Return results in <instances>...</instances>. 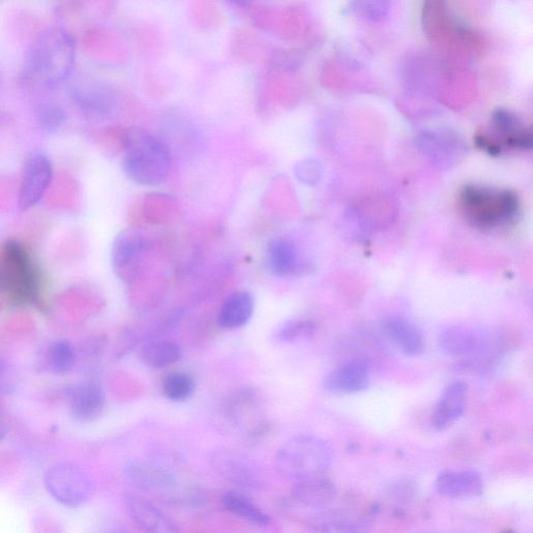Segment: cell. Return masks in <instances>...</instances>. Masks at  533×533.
Wrapping results in <instances>:
<instances>
[{
  "label": "cell",
  "mask_w": 533,
  "mask_h": 533,
  "mask_svg": "<svg viewBox=\"0 0 533 533\" xmlns=\"http://www.w3.org/2000/svg\"><path fill=\"white\" fill-rule=\"evenodd\" d=\"M74 58L72 37L63 29L47 30L40 34L29 50L23 78L31 87L53 90L67 80Z\"/></svg>",
  "instance_id": "obj_1"
},
{
  "label": "cell",
  "mask_w": 533,
  "mask_h": 533,
  "mask_svg": "<svg viewBox=\"0 0 533 533\" xmlns=\"http://www.w3.org/2000/svg\"><path fill=\"white\" fill-rule=\"evenodd\" d=\"M123 170L134 183L154 187L163 184L171 168L168 145L141 128L129 130L124 139Z\"/></svg>",
  "instance_id": "obj_2"
},
{
  "label": "cell",
  "mask_w": 533,
  "mask_h": 533,
  "mask_svg": "<svg viewBox=\"0 0 533 533\" xmlns=\"http://www.w3.org/2000/svg\"><path fill=\"white\" fill-rule=\"evenodd\" d=\"M0 293L20 304L39 302V270L28 249L18 241H8L0 255Z\"/></svg>",
  "instance_id": "obj_3"
},
{
  "label": "cell",
  "mask_w": 533,
  "mask_h": 533,
  "mask_svg": "<svg viewBox=\"0 0 533 533\" xmlns=\"http://www.w3.org/2000/svg\"><path fill=\"white\" fill-rule=\"evenodd\" d=\"M460 208L466 218L478 227L493 228L511 221L519 210L515 192L468 185L459 196Z\"/></svg>",
  "instance_id": "obj_4"
},
{
  "label": "cell",
  "mask_w": 533,
  "mask_h": 533,
  "mask_svg": "<svg viewBox=\"0 0 533 533\" xmlns=\"http://www.w3.org/2000/svg\"><path fill=\"white\" fill-rule=\"evenodd\" d=\"M332 461V449L325 441L311 436H299L278 449L275 468L283 477L299 481L323 475Z\"/></svg>",
  "instance_id": "obj_5"
},
{
  "label": "cell",
  "mask_w": 533,
  "mask_h": 533,
  "mask_svg": "<svg viewBox=\"0 0 533 533\" xmlns=\"http://www.w3.org/2000/svg\"><path fill=\"white\" fill-rule=\"evenodd\" d=\"M44 481L48 493L69 507L83 505L93 493V484L88 474L73 464H59L49 468Z\"/></svg>",
  "instance_id": "obj_6"
},
{
  "label": "cell",
  "mask_w": 533,
  "mask_h": 533,
  "mask_svg": "<svg viewBox=\"0 0 533 533\" xmlns=\"http://www.w3.org/2000/svg\"><path fill=\"white\" fill-rule=\"evenodd\" d=\"M70 96L82 113L95 121H108L117 116L120 99L108 84L87 81L74 85Z\"/></svg>",
  "instance_id": "obj_7"
},
{
  "label": "cell",
  "mask_w": 533,
  "mask_h": 533,
  "mask_svg": "<svg viewBox=\"0 0 533 533\" xmlns=\"http://www.w3.org/2000/svg\"><path fill=\"white\" fill-rule=\"evenodd\" d=\"M54 175L53 165L42 154L32 155L25 163L19 189L20 210H29L42 199Z\"/></svg>",
  "instance_id": "obj_8"
},
{
  "label": "cell",
  "mask_w": 533,
  "mask_h": 533,
  "mask_svg": "<svg viewBox=\"0 0 533 533\" xmlns=\"http://www.w3.org/2000/svg\"><path fill=\"white\" fill-rule=\"evenodd\" d=\"M214 470L226 481L245 489L255 490L260 484V473L244 455L233 450H218L212 453Z\"/></svg>",
  "instance_id": "obj_9"
},
{
  "label": "cell",
  "mask_w": 533,
  "mask_h": 533,
  "mask_svg": "<svg viewBox=\"0 0 533 533\" xmlns=\"http://www.w3.org/2000/svg\"><path fill=\"white\" fill-rule=\"evenodd\" d=\"M490 335L486 329L470 325H453L441 333V349L452 357H468L481 354L491 346Z\"/></svg>",
  "instance_id": "obj_10"
},
{
  "label": "cell",
  "mask_w": 533,
  "mask_h": 533,
  "mask_svg": "<svg viewBox=\"0 0 533 533\" xmlns=\"http://www.w3.org/2000/svg\"><path fill=\"white\" fill-rule=\"evenodd\" d=\"M68 400L74 419L92 422L98 419L105 410L106 393L100 384L84 382L68 390Z\"/></svg>",
  "instance_id": "obj_11"
},
{
  "label": "cell",
  "mask_w": 533,
  "mask_h": 533,
  "mask_svg": "<svg viewBox=\"0 0 533 533\" xmlns=\"http://www.w3.org/2000/svg\"><path fill=\"white\" fill-rule=\"evenodd\" d=\"M125 501L133 521L144 533H181L154 502L137 494L126 496Z\"/></svg>",
  "instance_id": "obj_12"
},
{
  "label": "cell",
  "mask_w": 533,
  "mask_h": 533,
  "mask_svg": "<svg viewBox=\"0 0 533 533\" xmlns=\"http://www.w3.org/2000/svg\"><path fill=\"white\" fill-rule=\"evenodd\" d=\"M437 492L452 499L477 497L484 492V479L474 470L444 471L435 484Z\"/></svg>",
  "instance_id": "obj_13"
},
{
  "label": "cell",
  "mask_w": 533,
  "mask_h": 533,
  "mask_svg": "<svg viewBox=\"0 0 533 533\" xmlns=\"http://www.w3.org/2000/svg\"><path fill=\"white\" fill-rule=\"evenodd\" d=\"M147 247L145 235L137 228L121 232L114 241L112 262L121 276L133 270Z\"/></svg>",
  "instance_id": "obj_14"
},
{
  "label": "cell",
  "mask_w": 533,
  "mask_h": 533,
  "mask_svg": "<svg viewBox=\"0 0 533 533\" xmlns=\"http://www.w3.org/2000/svg\"><path fill=\"white\" fill-rule=\"evenodd\" d=\"M292 495L310 509H325L336 499L337 488L331 479L319 475L297 481Z\"/></svg>",
  "instance_id": "obj_15"
},
{
  "label": "cell",
  "mask_w": 533,
  "mask_h": 533,
  "mask_svg": "<svg viewBox=\"0 0 533 533\" xmlns=\"http://www.w3.org/2000/svg\"><path fill=\"white\" fill-rule=\"evenodd\" d=\"M369 382V371L364 364L349 363L329 373L324 388L333 394H354L364 391Z\"/></svg>",
  "instance_id": "obj_16"
},
{
  "label": "cell",
  "mask_w": 533,
  "mask_h": 533,
  "mask_svg": "<svg viewBox=\"0 0 533 533\" xmlns=\"http://www.w3.org/2000/svg\"><path fill=\"white\" fill-rule=\"evenodd\" d=\"M467 397L468 387L463 382H455L446 388L434 412L435 427L443 430L460 420L466 410Z\"/></svg>",
  "instance_id": "obj_17"
},
{
  "label": "cell",
  "mask_w": 533,
  "mask_h": 533,
  "mask_svg": "<svg viewBox=\"0 0 533 533\" xmlns=\"http://www.w3.org/2000/svg\"><path fill=\"white\" fill-rule=\"evenodd\" d=\"M125 473L133 485L145 491H165L174 485L173 474L154 463L131 462Z\"/></svg>",
  "instance_id": "obj_18"
},
{
  "label": "cell",
  "mask_w": 533,
  "mask_h": 533,
  "mask_svg": "<svg viewBox=\"0 0 533 533\" xmlns=\"http://www.w3.org/2000/svg\"><path fill=\"white\" fill-rule=\"evenodd\" d=\"M384 331L405 355L417 357L424 351L425 342L420 329L408 320L391 317L384 322Z\"/></svg>",
  "instance_id": "obj_19"
},
{
  "label": "cell",
  "mask_w": 533,
  "mask_h": 533,
  "mask_svg": "<svg viewBox=\"0 0 533 533\" xmlns=\"http://www.w3.org/2000/svg\"><path fill=\"white\" fill-rule=\"evenodd\" d=\"M255 302L248 292H237L228 297L219 312L218 322L226 329L244 326L252 317Z\"/></svg>",
  "instance_id": "obj_20"
},
{
  "label": "cell",
  "mask_w": 533,
  "mask_h": 533,
  "mask_svg": "<svg viewBox=\"0 0 533 533\" xmlns=\"http://www.w3.org/2000/svg\"><path fill=\"white\" fill-rule=\"evenodd\" d=\"M266 264L276 276H287L297 266V252L293 244L287 240L272 241L267 249Z\"/></svg>",
  "instance_id": "obj_21"
},
{
  "label": "cell",
  "mask_w": 533,
  "mask_h": 533,
  "mask_svg": "<svg viewBox=\"0 0 533 533\" xmlns=\"http://www.w3.org/2000/svg\"><path fill=\"white\" fill-rule=\"evenodd\" d=\"M222 503L227 512L252 525L266 526L270 522L269 516L258 505L240 493H226Z\"/></svg>",
  "instance_id": "obj_22"
},
{
  "label": "cell",
  "mask_w": 533,
  "mask_h": 533,
  "mask_svg": "<svg viewBox=\"0 0 533 533\" xmlns=\"http://www.w3.org/2000/svg\"><path fill=\"white\" fill-rule=\"evenodd\" d=\"M182 357V348L174 342H156L147 345L141 352L142 361L152 368L168 367Z\"/></svg>",
  "instance_id": "obj_23"
},
{
  "label": "cell",
  "mask_w": 533,
  "mask_h": 533,
  "mask_svg": "<svg viewBox=\"0 0 533 533\" xmlns=\"http://www.w3.org/2000/svg\"><path fill=\"white\" fill-rule=\"evenodd\" d=\"M35 118L39 128L46 134H55L64 125L67 114L56 101L45 100L35 109Z\"/></svg>",
  "instance_id": "obj_24"
},
{
  "label": "cell",
  "mask_w": 533,
  "mask_h": 533,
  "mask_svg": "<svg viewBox=\"0 0 533 533\" xmlns=\"http://www.w3.org/2000/svg\"><path fill=\"white\" fill-rule=\"evenodd\" d=\"M76 362V354L72 345L64 340L56 341L47 349L46 363L52 372L66 374L70 372Z\"/></svg>",
  "instance_id": "obj_25"
},
{
  "label": "cell",
  "mask_w": 533,
  "mask_h": 533,
  "mask_svg": "<svg viewBox=\"0 0 533 533\" xmlns=\"http://www.w3.org/2000/svg\"><path fill=\"white\" fill-rule=\"evenodd\" d=\"M195 389L194 379L184 372H171L163 382V391L166 397L173 401H183L189 398Z\"/></svg>",
  "instance_id": "obj_26"
},
{
  "label": "cell",
  "mask_w": 533,
  "mask_h": 533,
  "mask_svg": "<svg viewBox=\"0 0 533 533\" xmlns=\"http://www.w3.org/2000/svg\"><path fill=\"white\" fill-rule=\"evenodd\" d=\"M316 326L310 320H291L279 327L276 338L281 342H295L314 335Z\"/></svg>",
  "instance_id": "obj_27"
},
{
  "label": "cell",
  "mask_w": 533,
  "mask_h": 533,
  "mask_svg": "<svg viewBox=\"0 0 533 533\" xmlns=\"http://www.w3.org/2000/svg\"><path fill=\"white\" fill-rule=\"evenodd\" d=\"M323 533H364V523L336 515H326L318 522Z\"/></svg>",
  "instance_id": "obj_28"
},
{
  "label": "cell",
  "mask_w": 533,
  "mask_h": 533,
  "mask_svg": "<svg viewBox=\"0 0 533 533\" xmlns=\"http://www.w3.org/2000/svg\"><path fill=\"white\" fill-rule=\"evenodd\" d=\"M17 387V375L14 367L0 355V395H9Z\"/></svg>",
  "instance_id": "obj_29"
},
{
  "label": "cell",
  "mask_w": 533,
  "mask_h": 533,
  "mask_svg": "<svg viewBox=\"0 0 533 533\" xmlns=\"http://www.w3.org/2000/svg\"><path fill=\"white\" fill-rule=\"evenodd\" d=\"M9 423L2 411H0V441L8 435Z\"/></svg>",
  "instance_id": "obj_30"
}]
</instances>
